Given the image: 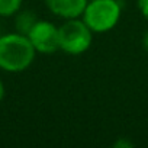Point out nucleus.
Here are the masks:
<instances>
[{
	"instance_id": "f257e3e1",
	"label": "nucleus",
	"mask_w": 148,
	"mask_h": 148,
	"mask_svg": "<svg viewBox=\"0 0 148 148\" xmlns=\"http://www.w3.org/2000/svg\"><path fill=\"white\" fill-rule=\"evenodd\" d=\"M36 51L26 35L19 32L0 35V68L8 73H22L35 61Z\"/></svg>"
},
{
	"instance_id": "f03ea898",
	"label": "nucleus",
	"mask_w": 148,
	"mask_h": 148,
	"mask_svg": "<svg viewBox=\"0 0 148 148\" xmlns=\"http://www.w3.org/2000/svg\"><path fill=\"white\" fill-rule=\"evenodd\" d=\"M122 15V6L118 0H89L82 19L93 34L112 31Z\"/></svg>"
},
{
	"instance_id": "7ed1b4c3",
	"label": "nucleus",
	"mask_w": 148,
	"mask_h": 148,
	"mask_svg": "<svg viewBox=\"0 0 148 148\" xmlns=\"http://www.w3.org/2000/svg\"><path fill=\"white\" fill-rule=\"evenodd\" d=\"M60 49L70 55H80L86 52L93 41V32L80 18L67 19L58 26Z\"/></svg>"
},
{
	"instance_id": "20e7f679",
	"label": "nucleus",
	"mask_w": 148,
	"mask_h": 148,
	"mask_svg": "<svg viewBox=\"0 0 148 148\" xmlns=\"http://www.w3.org/2000/svg\"><path fill=\"white\" fill-rule=\"evenodd\" d=\"M26 36L32 42L35 51L39 54L49 55V54H54L60 49L58 26H55L49 21L38 19Z\"/></svg>"
},
{
	"instance_id": "39448f33",
	"label": "nucleus",
	"mask_w": 148,
	"mask_h": 148,
	"mask_svg": "<svg viewBox=\"0 0 148 148\" xmlns=\"http://www.w3.org/2000/svg\"><path fill=\"white\" fill-rule=\"evenodd\" d=\"M89 0H45L48 10L61 19L82 18Z\"/></svg>"
},
{
	"instance_id": "423d86ee",
	"label": "nucleus",
	"mask_w": 148,
	"mask_h": 148,
	"mask_svg": "<svg viewBox=\"0 0 148 148\" xmlns=\"http://www.w3.org/2000/svg\"><path fill=\"white\" fill-rule=\"evenodd\" d=\"M36 21H38V16L34 12L19 10L16 13V18H15V29H16V32H19L22 35H28L29 31L36 23Z\"/></svg>"
},
{
	"instance_id": "0eeeda50",
	"label": "nucleus",
	"mask_w": 148,
	"mask_h": 148,
	"mask_svg": "<svg viewBox=\"0 0 148 148\" xmlns=\"http://www.w3.org/2000/svg\"><path fill=\"white\" fill-rule=\"evenodd\" d=\"M23 0H0V16L9 18L16 15L22 8Z\"/></svg>"
},
{
	"instance_id": "6e6552de",
	"label": "nucleus",
	"mask_w": 148,
	"mask_h": 148,
	"mask_svg": "<svg viewBox=\"0 0 148 148\" xmlns=\"http://www.w3.org/2000/svg\"><path fill=\"white\" fill-rule=\"evenodd\" d=\"M136 6L144 19L148 21V0H136Z\"/></svg>"
},
{
	"instance_id": "1a4fd4ad",
	"label": "nucleus",
	"mask_w": 148,
	"mask_h": 148,
	"mask_svg": "<svg viewBox=\"0 0 148 148\" xmlns=\"http://www.w3.org/2000/svg\"><path fill=\"white\" fill-rule=\"evenodd\" d=\"M113 145H115V147H116V148H131V147H132V145H134V144H132V142H129V141H126V139H123V138H122V139H118V141H116V142H115V144H113Z\"/></svg>"
},
{
	"instance_id": "9d476101",
	"label": "nucleus",
	"mask_w": 148,
	"mask_h": 148,
	"mask_svg": "<svg viewBox=\"0 0 148 148\" xmlns=\"http://www.w3.org/2000/svg\"><path fill=\"white\" fill-rule=\"evenodd\" d=\"M141 44H142L144 51L148 52V31H145V34L142 35V41H141Z\"/></svg>"
},
{
	"instance_id": "9b49d317",
	"label": "nucleus",
	"mask_w": 148,
	"mask_h": 148,
	"mask_svg": "<svg viewBox=\"0 0 148 148\" xmlns=\"http://www.w3.org/2000/svg\"><path fill=\"white\" fill-rule=\"evenodd\" d=\"M3 97H5V84H3L2 79H0V103H2Z\"/></svg>"
},
{
	"instance_id": "f8f14e48",
	"label": "nucleus",
	"mask_w": 148,
	"mask_h": 148,
	"mask_svg": "<svg viewBox=\"0 0 148 148\" xmlns=\"http://www.w3.org/2000/svg\"><path fill=\"white\" fill-rule=\"evenodd\" d=\"M0 35H2V34H0Z\"/></svg>"
}]
</instances>
